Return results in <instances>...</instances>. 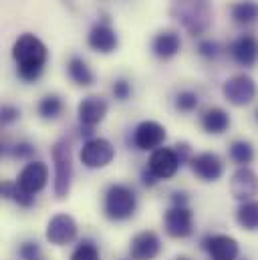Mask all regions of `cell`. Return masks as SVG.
I'll return each instance as SVG.
<instances>
[{
	"label": "cell",
	"instance_id": "1",
	"mask_svg": "<svg viewBox=\"0 0 258 260\" xmlns=\"http://www.w3.org/2000/svg\"><path fill=\"white\" fill-rule=\"evenodd\" d=\"M10 55L16 67V77L22 83H37L49 63L47 45L33 32H22L14 41Z\"/></svg>",
	"mask_w": 258,
	"mask_h": 260
},
{
	"label": "cell",
	"instance_id": "2",
	"mask_svg": "<svg viewBox=\"0 0 258 260\" xmlns=\"http://www.w3.org/2000/svg\"><path fill=\"white\" fill-rule=\"evenodd\" d=\"M170 16L190 35L202 39L214 20V8L210 0H174L170 6Z\"/></svg>",
	"mask_w": 258,
	"mask_h": 260
},
{
	"label": "cell",
	"instance_id": "3",
	"mask_svg": "<svg viewBox=\"0 0 258 260\" xmlns=\"http://www.w3.org/2000/svg\"><path fill=\"white\" fill-rule=\"evenodd\" d=\"M101 210L107 222L111 224H123L135 218L139 210V196L135 188L125 182H113L105 188Z\"/></svg>",
	"mask_w": 258,
	"mask_h": 260
},
{
	"label": "cell",
	"instance_id": "4",
	"mask_svg": "<svg viewBox=\"0 0 258 260\" xmlns=\"http://www.w3.org/2000/svg\"><path fill=\"white\" fill-rule=\"evenodd\" d=\"M53 161V194L57 200H64L71 194L75 180V164H73V145L69 137H61L51 147Z\"/></svg>",
	"mask_w": 258,
	"mask_h": 260
},
{
	"label": "cell",
	"instance_id": "5",
	"mask_svg": "<svg viewBox=\"0 0 258 260\" xmlns=\"http://www.w3.org/2000/svg\"><path fill=\"white\" fill-rule=\"evenodd\" d=\"M107 113H109V101L101 95H87L77 103V123L83 141L95 137V127L105 121Z\"/></svg>",
	"mask_w": 258,
	"mask_h": 260
},
{
	"label": "cell",
	"instance_id": "6",
	"mask_svg": "<svg viewBox=\"0 0 258 260\" xmlns=\"http://www.w3.org/2000/svg\"><path fill=\"white\" fill-rule=\"evenodd\" d=\"M220 91H222L224 101L228 105H232V107H248L250 103H254V99H256L258 95L256 81L246 71L230 75L222 83Z\"/></svg>",
	"mask_w": 258,
	"mask_h": 260
},
{
	"label": "cell",
	"instance_id": "7",
	"mask_svg": "<svg viewBox=\"0 0 258 260\" xmlns=\"http://www.w3.org/2000/svg\"><path fill=\"white\" fill-rule=\"evenodd\" d=\"M45 240L51 246L64 248L73 246L79 240V222L69 212H57L47 220L45 226Z\"/></svg>",
	"mask_w": 258,
	"mask_h": 260
},
{
	"label": "cell",
	"instance_id": "8",
	"mask_svg": "<svg viewBox=\"0 0 258 260\" xmlns=\"http://www.w3.org/2000/svg\"><path fill=\"white\" fill-rule=\"evenodd\" d=\"M115 155H117L115 145L107 137H101V135L85 139L79 149V161L87 170H105L115 159Z\"/></svg>",
	"mask_w": 258,
	"mask_h": 260
},
{
	"label": "cell",
	"instance_id": "9",
	"mask_svg": "<svg viewBox=\"0 0 258 260\" xmlns=\"http://www.w3.org/2000/svg\"><path fill=\"white\" fill-rule=\"evenodd\" d=\"M164 232L172 240H188L196 232V220H194L192 206H176L170 204V208L164 212Z\"/></svg>",
	"mask_w": 258,
	"mask_h": 260
},
{
	"label": "cell",
	"instance_id": "10",
	"mask_svg": "<svg viewBox=\"0 0 258 260\" xmlns=\"http://www.w3.org/2000/svg\"><path fill=\"white\" fill-rule=\"evenodd\" d=\"M87 47L97 55H113L119 49V35L109 16H101L91 24L87 30Z\"/></svg>",
	"mask_w": 258,
	"mask_h": 260
},
{
	"label": "cell",
	"instance_id": "11",
	"mask_svg": "<svg viewBox=\"0 0 258 260\" xmlns=\"http://www.w3.org/2000/svg\"><path fill=\"white\" fill-rule=\"evenodd\" d=\"M168 139V129L164 123L155 119H143L131 131V145L137 151H155L157 147H164Z\"/></svg>",
	"mask_w": 258,
	"mask_h": 260
},
{
	"label": "cell",
	"instance_id": "12",
	"mask_svg": "<svg viewBox=\"0 0 258 260\" xmlns=\"http://www.w3.org/2000/svg\"><path fill=\"white\" fill-rule=\"evenodd\" d=\"M202 252L208 260H238L240 258V242L224 232H208L200 240Z\"/></svg>",
	"mask_w": 258,
	"mask_h": 260
},
{
	"label": "cell",
	"instance_id": "13",
	"mask_svg": "<svg viewBox=\"0 0 258 260\" xmlns=\"http://www.w3.org/2000/svg\"><path fill=\"white\" fill-rule=\"evenodd\" d=\"M145 168L157 178V182H166V180H172L182 170V161H180L174 145L172 147L164 145L149 153Z\"/></svg>",
	"mask_w": 258,
	"mask_h": 260
},
{
	"label": "cell",
	"instance_id": "14",
	"mask_svg": "<svg viewBox=\"0 0 258 260\" xmlns=\"http://www.w3.org/2000/svg\"><path fill=\"white\" fill-rule=\"evenodd\" d=\"M190 172L194 176L204 182V184H216L224 176V161L216 151H200L194 153V157L188 164Z\"/></svg>",
	"mask_w": 258,
	"mask_h": 260
},
{
	"label": "cell",
	"instance_id": "15",
	"mask_svg": "<svg viewBox=\"0 0 258 260\" xmlns=\"http://www.w3.org/2000/svg\"><path fill=\"white\" fill-rule=\"evenodd\" d=\"M16 184L22 192L30 196H39L49 186V166L41 159L26 161L16 176Z\"/></svg>",
	"mask_w": 258,
	"mask_h": 260
},
{
	"label": "cell",
	"instance_id": "16",
	"mask_svg": "<svg viewBox=\"0 0 258 260\" xmlns=\"http://www.w3.org/2000/svg\"><path fill=\"white\" fill-rule=\"evenodd\" d=\"M228 190L232 200H236L238 204L248 202V200H256L258 196V174L250 168H236L230 176L228 182Z\"/></svg>",
	"mask_w": 258,
	"mask_h": 260
},
{
	"label": "cell",
	"instance_id": "17",
	"mask_svg": "<svg viewBox=\"0 0 258 260\" xmlns=\"http://www.w3.org/2000/svg\"><path fill=\"white\" fill-rule=\"evenodd\" d=\"M162 254V238L155 230H139L131 236L127 256L131 260H155Z\"/></svg>",
	"mask_w": 258,
	"mask_h": 260
},
{
	"label": "cell",
	"instance_id": "18",
	"mask_svg": "<svg viewBox=\"0 0 258 260\" xmlns=\"http://www.w3.org/2000/svg\"><path fill=\"white\" fill-rule=\"evenodd\" d=\"M226 53L238 67L252 69L258 63V37H254L252 32H242L234 37L228 43Z\"/></svg>",
	"mask_w": 258,
	"mask_h": 260
},
{
	"label": "cell",
	"instance_id": "19",
	"mask_svg": "<svg viewBox=\"0 0 258 260\" xmlns=\"http://www.w3.org/2000/svg\"><path fill=\"white\" fill-rule=\"evenodd\" d=\"M151 55L162 61V63H168L172 59H176L182 51V35L180 30H174V28H164L159 32L153 35L151 39Z\"/></svg>",
	"mask_w": 258,
	"mask_h": 260
},
{
	"label": "cell",
	"instance_id": "20",
	"mask_svg": "<svg viewBox=\"0 0 258 260\" xmlns=\"http://www.w3.org/2000/svg\"><path fill=\"white\" fill-rule=\"evenodd\" d=\"M198 121H200L202 131L208 133V135H224L226 131L230 129V125H232L230 113H228L224 107H218V105L206 107V109L200 113Z\"/></svg>",
	"mask_w": 258,
	"mask_h": 260
},
{
	"label": "cell",
	"instance_id": "21",
	"mask_svg": "<svg viewBox=\"0 0 258 260\" xmlns=\"http://www.w3.org/2000/svg\"><path fill=\"white\" fill-rule=\"evenodd\" d=\"M67 77L71 79L73 85L89 89L95 85V73L91 65L87 63V59H83L81 55H71L67 61Z\"/></svg>",
	"mask_w": 258,
	"mask_h": 260
},
{
	"label": "cell",
	"instance_id": "22",
	"mask_svg": "<svg viewBox=\"0 0 258 260\" xmlns=\"http://www.w3.org/2000/svg\"><path fill=\"white\" fill-rule=\"evenodd\" d=\"M228 14L238 26H252L258 22V0H234L228 6Z\"/></svg>",
	"mask_w": 258,
	"mask_h": 260
},
{
	"label": "cell",
	"instance_id": "23",
	"mask_svg": "<svg viewBox=\"0 0 258 260\" xmlns=\"http://www.w3.org/2000/svg\"><path fill=\"white\" fill-rule=\"evenodd\" d=\"M228 157H230V161H232L236 168H246V166H250V164L256 159L254 143H252L250 139H244V137L232 139L230 145H228Z\"/></svg>",
	"mask_w": 258,
	"mask_h": 260
},
{
	"label": "cell",
	"instance_id": "24",
	"mask_svg": "<svg viewBox=\"0 0 258 260\" xmlns=\"http://www.w3.org/2000/svg\"><path fill=\"white\" fill-rule=\"evenodd\" d=\"M64 113V101L59 93H47L37 103V115L43 121H57Z\"/></svg>",
	"mask_w": 258,
	"mask_h": 260
},
{
	"label": "cell",
	"instance_id": "25",
	"mask_svg": "<svg viewBox=\"0 0 258 260\" xmlns=\"http://www.w3.org/2000/svg\"><path fill=\"white\" fill-rule=\"evenodd\" d=\"M0 194H2V200L16 204L20 210H30V208L37 206V196H30L26 194V192H22L18 188L16 180H4L2 186H0Z\"/></svg>",
	"mask_w": 258,
	"mask_h": 260
},
{
	"label": "cell",
	"instance_id": "26",
	"mask_svg": "<svg viewBox=\"0 0 258 260\" xmlns=\"http://www.w3.org/2000/svg\"><path fill=\"white\" fill-rule=\"evenodd\" d=\"M234 220L244 232H258V200H248L236 206Z\"/></svg>",
	"mask_w": 258,
	"mask_h": 260
},
{
	"label": "cell",
	"instance_id": "27",
	"mask_svg": "<svg viewBox=\"0 0 258 260\" xmlns=\"http://www.w3.org/2000/svg\"><path fill=\"white\" fill-rule=\"evenodd\" d=\"M2 155L18 159V161H33L35 155H37V145L33 141H28V139H18L12 145L2 141Z\"/></svg>",
	"mask_w": 258,
	"mask_h": 260
},
{
	"label": "cell",
	"instance_id": "28",
	"mask_svg": "<svg viewBox=\"0 0 258 260\" xmlns=\"http://www.w3.org/2000/svg\"><path fill=\"white\" fill-rule=\"evenodd\" d=\"M172 103H174V109L178 113L190 115V113L200 109V93L194 89H180V91H176Z\"/></svg>",
	"mask_w": 258,
	"mask_h": 260
},
{
	"label": "cell",
	"instance_id": "29",
	"mask_svg": "<svg viewBox=\"0 0 258 260\" xmlns=\"http://www.w3.org/2000/svg\"><path fill=\"white\" fill-rule=\"evenodd\" d=\"M69 260H103V254H101L99 244L93 238L85 236V238L77 240V244L71 250Z\"/></svg>",
	"mask_w": 258,
	"mask_h": 260
},
{
	"label": "cell",
	"instance_id": "30",
	"mask_svg": "<svg viewBox=\"0 0 258 260\" xmlns=\"http://www.w3.org/2000/svg\"><path fill=\"white\" fill-rule=\"evenodd\" d=\"M222 45L216 41V39H210V37H202V39H198V43H196V53H198V57L202 59V61H206V63H214V61H218L220 59V55H222Z\"/></svg>",
	"mask_w": 258,
	"mask_h": 260
},
{
	"label": "cell",
	"instance_id": "31",
	"mask_svg": "<svg viewBox=\"0 0 258 260\" xmlns=\"http://www.w3.org/2000/svg\"><path fill=\"white\" fill-rule=\"evenodd\" d=\"M111 97L117 101V103H127L129 99L133 97V81L127 77H115L111 81Z\"/></svg>",
	"mask_w": 258,
	"mask_h": 260
},
{
	"label": "cell",
	"instance_id": "32",
	"mask_svg": "<svg viewBox=\"0 0 258 260\" xmlns=\"http://www.w3.org/2000/svg\"><path fill=\"white\" fill-rule=\"evenodd\" d=\"M16 256L20 260H45L43 258V246L37 238H24L16 246Z\"/></svg>",
	"mask_w": 258,
	"mask_h": 260
},
{
	"label": "cell",
	"instance_id": "33",
	"mask_svg": "<svg viewBox=\"0 0 258 260\" xmlns=\"http://www.w3.org/2000/svg\"><path fill=\"white\" fill-rule=\"evenodd\" d=\"M20 115H22L20 107H16L12 103H4L2 105V111H0V121H2L4 127H10V125H14L20 119Z\"/></svg>",
	"mask_w": 258,
	"mask_h": 260
},
{
	"label": "cell",
	"instance_id": "34",
	"mask_svg": "<svg viewBox=\"0 0 258 260\" xmlns=\"http://www.w3.org/2000/svg\"><path fill=\"white\" fill-rule=\"evenodd\" d=\"M174 149H176V153H178V157H180V161H182V168L188 166L190 159L194 157L190 141H176V143H174Z\"/></svg>",
	"mask_w": 258,
	"mask_h": 260
},
{
	"label": "cell",
	"instance_id": "35",
	"mask_svg": "<svg viewBox=\"0 0 258 260\" xmlns=\"http://www.w3.org/2000/svg\"><path fill=\"white\" fill-rule=\"evenodd\" d=\"M190 194L186 190H174L170 194V204H176V206H190Z\"/></svg>",
	"mask_w": 258,
	"mask_h": 260
},
{
	"label": "cell",
	"instance_id": "36",
	"mask_svg": "<svg viewBox=\"0 0 258 260\" xmlns=\"http://www.w3.org/2000/svg\"><path fill=\"white\" fill-rule=\"evenodd\" d=\"M139 180H141V184L147 188V190H151V188H155L159 182H157V178L147 170V168H143L141 172H139Z\"/></svg>",
	"mask_w": 258,
	"mask_h": 260
},
{
	"label": "cell",
	"instance_id": "37",
	"mask_svg": "<svg viewBox=\"0 0 258 260\" xmlns=\"http://www.w3.org/2000/svg\"><path fill=\"white\" fill-rule=\"evenodd\" d=\"M172 260H192V258H188V256H176V258H172Z\"/></svg>",
	"mask_w": 258,
	"mask_h": 260
},
{
	"label": "cell",
	"instance_id": "38",
	"mask_svg": "<svg viewBox=\"0 0 258 260\" xmlns=\"http://www.w3.org/2000/svg\"><path fill=\"white\" fill-rule=\"evenodd\" d=\"M254 119H256V123H258V107H256V111H254Z\"/></svg>",
	"mask_w": 258,
	"mask_h": 260
},
{
	"label": "cell",
	"instance_id": "39",
	"mask_svg": "<svg viewBox=\"0 0 258 260\" xmlns=\"http://www.w3.org/2000/svg\"><path fill=\"white\" fill-rule=\"evenodd\" d=\"M117 260H131V258H129V256H127V258H117Z\"/></svg>",
	"mask_w": 258,
	"mask_h": 260
},
{
	"label": "cell",
	"instance_id": "40",
	"mask_svg": "<svg viewBox=\"0 0 258 260\" xmlns=\"http://www.w3.org/2000/svg\"><path fill=\"white\" fill-rule=\"evenodd\" d=\"M238 260H246V258H242V256H240V258H238Z\"/></svg>",
	"mask_w": 258,
	"mask_h": 260
}]
</instances>
